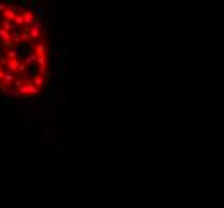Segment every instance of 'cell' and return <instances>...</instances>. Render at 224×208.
Listing matches in <instances>:
<instances>
[{"instance_id": "ffe728a7", "label": "cell", "mask_w": 224, "mask_h": 208, "mask_svg": "<svg viewBox=\"0 0 224 208\" xmlns=\"http://www.w3.org/2000/svg\"><path fill=\"white\" fill-rule=\"evenodd\" d=\"M0 69H2V67H0Z\"/></svg>"}, {"instance_id": "7c38bea8", "label": "cell", "mask_w": 224, "mask_h": 208, "mask_svg": "<svg viewBox=\"0 0 224 208\" xmlns=\"http://www.w3.org/2000/svg\"><path fill=\"white\" fill-rule=\"evenodd\" d=\"M11 40H13V43H15V46L19 45L21 43V34L19 32H11Z\"/></svg>"}, {"instance_id": "9c48e42d", "label": "cell", "mask_w": 224, "mask_h": 208, "mask_svg": "<svg viewBox=\"0 0 224 208\" xmlns=\"http://www.w3.org/2000/svg\"><path fill=\"white\" fill-rule=\"evenodd\" d=\"M27 88H29V96H38V88L35 87L34 83H27Z\"/></svg>"}, {"instance_id": "e0dca14e", "label": "cell", "mask_w": 224, "mask_h": 208, "mask_svg": "<svg viewBox=\"0 0 224 208\" xmlns=\"http://www.w3.org/2000/svg\"><path fill=\"white\" fill-rule=\"evenodd\" d=\"M7 8H8V5H7L5 2H0V15H3V13H5V10H7Z\"/></svg>"}, {"instance_id": "4fadbf2b", "label": "cell", "mask_w": 224, "mask_h": 208, "mask_svg": "<svg viewBox=\"0 0 224 208\" xmlns=\"http://www.w3.org/2000/svg\"><path fill=\"white\" fill-rule=\"evenodd\" d=\"M3 93H7L8 96H19V91L16 90L15 87H13V88L10 87V88H7V90H3Z\"/></svg>"}, {"instance_id": "8fae6325", "label": "cell", "mask_w": 224, "mask_h": 208, "mask_svg": "<svg viewBox=\"0 0 224 208\" xmlns=\"http://www.w3.org/2000/svg\"><path fill=\"white\" fill-rule=\"evenodd\" d=\"M13 23H15L18 27H24V18H23V15H21V13H18V15H16V18H15V21H13Z\"/></svg>"}, {"instance_id": "52a82bcc", "label": "cell", "mask_w": 224, "mask_h": 208, "mask_svg": "<svg viewBox=\"0 0 224 208\" xmlns=\"http://www.w3.org/2000/svg\"><path fill=\"white\" fill-rule=\"evenodd\" d=\"M2 18H3V21H11V23H13V21H15V18H16V13H15L13 10H10V8H7L5 13L2 15Z\"/></svg>"}, {"instance_id": "ba28073f", "label": "cell", "mask_w": 224, "mask_h": 208, "mask_svg": "<svg viewBox=\"0 0 224 208\" xmlns=\"http://www.w3.org/2000/svg\"><path fill=\"white\" fill-rule=\"evenodd\" d=\"M37 58H38V56H37L35 53H31L27 58L24 59V64L27 66V67H29V66H32V64H37Z\"/></svg>"}, {"instance_id": "3957f363", "label": "cell", "mask_w": 224, "mask_h": 208, "mask_svg": "<svg viewBox=\"0 0 224 208\" xmlns=\"http://www.w3.org/2000/svg\"><path fill=\"white\" fill-rule=\"evenodd\" d=\"M34 53L37 54L38 58L40 56H46V43L43 40H38L35 45H34Z\"/></svg>"}, {"instance_id": "d6986e66", "label": "cell", "mask_w": 224, "mask_h": 208, "mask_svg": "<svg viewBox=\"0 0 224 208\" xmlns=\"http://www.w3.org/2000/svg\"><path fill=\"white\" fill-rule=\"evenodd\" d=\"M5 54H3V50H2V46H0V58H3Z\"/></svg>"}, {"instance_id": "8992f818", "label": "cell", "mask_w": 224, "mask_h": 208, "mask_svg": "<svg viewBox=\"0 0 224 208\" xmlns=\"http://www.w3.org/2000/svg\"><path fill=\"white\" fill-rule=\"evenodd\" d=\"M19 59H8V64H7V71H10V72H16L18 71V67H19Z\"/></svg>"}, {"instance_id": "2e32d148", "label": "cell", "mask_w": 224, "mask_h": 208, "mask_svg": "<svg viewBox=\"0 0 224 208\" xmlns=\"http://www.w3.org/2000/svg\"><path fill=\"white\" fill-rule=\"evenodd\" d=\"M26 69H27V66H26L24 62H21V64H19V67H18V71H16V72H19V74H24V72H26Z\"/></svg>"}, {"instance_id": "9a60e30c", "label": "cell", "mask_w": 224, "mask_h": 208, "mask_svg": "<svg viewBox=\"0 0 224 208\" xmlns=\"http://www.w3.org/2000/svg\"><path fill=\"white\" fill-rule=\"evenodd\" d=\"M13 85H15V88H16V90H19V88L24 85V82H23L21 79H16V80H15V83H13Z\"/></svg>"}, {"instance_id": "6da1fadb", "label": "cell", "mask_w": 224, "mask_h": 208, "mask_svg": "<svg viewBox=\"0 0 224 208\" xmlns=\"http://www.w3.org/2000/svg\"><path fill=\"white\" fill-rule=\"evenodd\" d=\"M42 27H43V23H40V21H35V23L31 26V29H29V35H31L32 40H42V37H40Z\"/></svg>"}, {"instance_id": "5bb4252c", "label": "cell", "mask_w": 224, "mask_h": 208, "mask_svg": "<svg viewBox=\"0 0 224 208\" xmlns=\"http://www.w3.org/2000/svg\"><path fill=\"white\" fill-rule=\"evenodd\" d=\"M32 7H34V11H35V13H37L38 16H42V15H43V8H42L40 5H38L37 2H34V3H32Z\"/></svg>"}, {"instance_id": "277c9868", "label": "cell", "mask_w": 224, "mask_h": 208, "mask_svg": "<svg viewBox=\"0 0 224 208\" xmlns=\"http://www.w3.org/2000/svg\"><path fill=\"white\" fill-rule=\"evenodd\" d=\"M0 40H3V43H5L7 48H11V32L5 31L2 26H0Z\"/></svg>"}, {"instance_id": "ac0fdd59", "label": "cell", "mask_w": 224, "mask_h": 208, "mask_svg": "<svg viewBox=\"0 0 224 208\" xmlns=\"http://www.w3.org/2000/svg\"><path fill=\"white\" fill-rule=\"evenodd\" d=\"M3 74H5V71L0 69V83H2V80H3Z\"/></svg>"}, {"instance_id": "30bf717a", "label": "cell", "mask_w": 224, "mask_h": 208, "mask_svg": "<svg viewBox=\"0 0 224 208\" xmlns=\"http://www.w3.org/2000/svg\"><path fill=\"white\" fill-rule=\"evenodd\" d=\"M5 56H7V59H19L18 56H16V53H15V48H7V53H5Z\"/></svg>"}, {"instance_id": "5b68a950", "label": "cell", "mask_w": 224, "mask_h": 208, "mask_svg": "<svg viewBox=\"0 0 224 208\" xmlns=\"http://www.w3.org/2000/svg\"><path fill=\"white\" fill-rule=\"evenodd\" d=\"M45 80H46V77H43V75H40V74H37L35 77L32 79V83L35 85L38 90H42V88L45 87Z\"/></svg>"}, {"instance_id": "7a4b0ae2", "label": "cell", "mask_w": 224, "mask_h": 208, "mask_svg": "<svg viewBox=\"0 0 224 208\" xmlns=\"http://www.w3.org/2000/svg\"><path fill=\"white\" fill-rule=\"evenodd\" d=\"M21 15H23V18H24V26L31 27L32 24L35 23V16H34V13L31 10H23L21 11Z\"/></svg>"}]
</instances>
